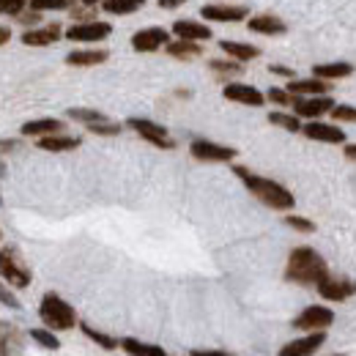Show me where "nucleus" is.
<instances>
[{
    "instance_id": "1",
    "label": "nucleus",
    "mask_w": 356,
    "mask_h": 356,
    "mask_svg": "<svg viewBox=\"0 0 356 356\" xmlns=\"http://www.w3.org/2000/svg\"><path fill=\"white\" fill-rule=\"evenodd\" d=\"M233 173L241 178V184L250 189V195H255V200H261L268 209L291 211L296 206V197H293V192L288 186H282V184H277V181H271L266 176H258V173H252V170H247L241 165H233Z\"/></svg>"
},
{
    "instance_id": "2",
    "label": "nucleus",
    "mask_w": 356,
    "mask_h": 356,
    "mask_svg": "<svg viewBox=\"0 0 356 356\" xmlns=\"http://www.w3.org/2000/svg\"><path fill=\"white\" fill-rule=\"evenodd\" d=\"M329 274L326 261L321 258V252H315L312 247H296L288 255V266H285V280L296 282V285H318L323 277Z\"/></svg>"
},
{
    "instance_id": "3",
    "label": "nucleus",
    "mask_w": 356,
    "mask_h": 356,
    "mask_svg": "<svg viewBox=\"0 0 356 356\" xmlns=\"http://www.w3.org/2000/svg\"><path fill=\"white\" fill-rule=\"evenodd\" d=\"M39 318L44 321V326L55 329V332H66L74 329L77 323V312L69 302H63L58 293H44L42 305H39Z\"/></svg>"
},
{
    "instance_id": "4",
    "label": "nucleus",
    "mask_w": 356,
    "mask_h": 356,
    "mask_svg": "<svg viewBox=\"0 0 356 356\" xmlns=\"http://www.w3.org/2000/svg\"><path fill=\"white\" fill-rule=\"evenodd\" d=\"M0 277L14 288H28L31 280H33V274H31V268L25 266L19 250H14V247L0 250Z\"/></svg>"
},
{
    "instance_id": "5",
    "label": "nucleus",
    "mask_w": 356,
    "mask_h": 356,
    "mask_svg": "<svg viewBox=\"0 0 356 356\" xmlns=\"http://www.w3.org/2000/svg\"><path fill=\"white\" fill-rule=\"evenodd\" d=\"M113 33V25L104 19H88V22H72L66 28V39L69 42H80V44H96L104 42Z\"/></svg>"
},
{
    "instance_id": "6",
    "label": "nucleus",
    "mask_w": 356,
    "mask_h": 356,
    "mask_svg": "<svg viewBox=\"0 0 356 356\" xmlns=\"http://www.w3.org/2000/svg\"><path fill=\"white\" fill-rule=\"evenodd\" d=\"M127 127L134 129V132L140 134L145 143L156 145V148H165V151H173V148H176V140L170 137V132H168L162 124L151 121V118H129V121H127Z\"/></svg>"
},
{
    "instance_id": "7",
    "label": "nucleus",
    "mask_w": 356,
    "mask_h": 356,
    "mask_svg": "<svg viewBox=\"0 0 356 356\" xmlns=\"http://www.w3.org/2000/svg\"><path fill=\"white\" fill-rule=\"evenodd\" d=\"M334 104H337V102H334L329 93H323V96H296L291 110H293L299 118H305V121H315V118H323L326 113H332Z\"/></svg>"
},
{
    "instance_id": "8",
    "label": "nucleus",
    "mask_w": 356,
    "mask_h": 356,
    "mask_svg": "<svg viewBox=\"0 0 356 356\" xmlns=\"http://www.w3.org/2000/svg\"><path fill=\"white\" fill-rule=\"evenodd\" d=\"M200 17L206 22H247L250 19V8L247 6H230V3H206L200 8Z\"/></svg>"
},
{
    "instance_id": "9",
    "label": "nucleus",
    "mask_w": 356,
    "mask_h": 356,
    "mask_svg": "<svg viewBox=\"0 0 356 356\" xmlns=\"http://www.w3.org/2000/svg\"><path fill=\"white\" fill-rule=\"evenodd\" d=\"M302 134L312 143H326V145H346V129H340L337 124H326L321 118L307 121L302 127Z\"/></svg>"
},
{
    "instance_id": "10",
    "label": "nucleus",
    "mask_w": 356,
    "mask_h": 356,
    "mask_svg": "<svg viewBox=\"0 0 356 356\" xmlns=\"http://www.w3.org/2000/svg\"><path fill=\"white\" fill-rule=\"evenodd\" d=\"M189 154H192L197 162H233V159H236V148L211 143V140H192Z\"/></svg>"
},
{
    "instance_id": "11",
    "label": "nucleus",
    "mask_w": 356,
    "mask_h": 356,
    "mask_svg": "<svg viewBox=\"0 0 356 356\" xmlns=\"http://www.w3.org/2000/svg\"><path fill=\"white\" fill-rule=\"evenodd\" d=\"M332 323H334V312L323 305H312L307 310H302L293 321V326L302 332H326V326Z\"/></svg>"
},
{
    "instance_id": "12",
    "label": "nucleus",
    "mask_w": 356,
    "mask_h": 356,
    "mask_svg": "<svg viewBox=\"0 0 356 356\" xmlns=\"http://www.w3.org/2000/svg\"><path fill=\"white\" fill-rule=\"evenodd\" d=\"M315 288H318V293H321L326 302H346V299L356 296V282L354 280H346V277H332V274H326Z\"/></svg>"
},
{
    "instance_id": "13",
    "label": "nucleus",
    "mask_w": 356,
    "mask_h": 356,
    "mask_svg": "<svg viewBox=\"0 0 356 356\" xmlns=\"http://www.w3.org/2000/svg\"><path fill=\"white\" fill-rule=\"evenodd\" d=\"M170 31L168 28H159V25H151V28H143V31H137L132 36V49L134 52H156V49H162V47H168L170 42Z\"/></svg>"
},
{
    "instance_id": "14",
    "label": "nucleus",
    "mask_w": 356,
    "mask_h": 356,
    "mask_svg": "<svg viewBox=\"0 0 356 356\" xmlns=\"http://www.w3.org/2000/svg\"><path fill=\"white\" fill-rule=\"evenodd\" d=\"M222 96L227 102H236L244 107H264L266 104V93L258 90L255 86H247V83H227L222 88Z\"/></svg>"
},
{
    "instance_id": "15",
    "label": "nucleus",
    "mask_w": 356,
    "mask_h": 356,
    "mask_svg": "<svg viewBox=\"0 0 356 356\" xmlns=\"http://www.w3.org/2000/svg\"><path fill=\"white\" fill-rule=\"evenodd\" d=\"M22 44L25 47H49L60 39H66V31L60 22H49V25H42V28H28L22 36Z\"/></svg>"
},
{
    "instance_id": "16",
    "label": "nucleus",
    "mask_w": 356,
    "mask_h": 356,
    "mask_svg": "<svg viewBox=\"0 0 356 356\" xmlns=\"http://www.w3.org/2000/svg\"><path fill=\"white\" fill-rule=\"evenodd\" d=\"M247 28L252 33H261V36H285L288 33V22L282 17H277V14H268V11L250 17L247 19Z\"/></svg>"
},
{
    "instance_id": "17",
    "label": "nucleus",
    "mask_w": 356,
    "mask_h": 356,
    "mask_svg": "<svg viewBox=\"0 0 356 356\" xmlns=\"http://www.w3.org/2000/svg\"><path fill=\"white\" fill-rule=\"evenodd\" d=\"M170 33L176 39H186V42H211V36H214V31L197 19H176Z\"/></svg>"
},
{
    "instance_id": "18",
    "label": "nucleus",
    "mask_w": 356,
    "mask_h": 356,
    "mask_svg": "<svg viewBox=\"0 0 356 356\" xmlns=\"http://www.w3.org/2000/svg\"><path fill=\"white\" fill-rule=\"evenodd\" d=\"M326 340V332H310L307 337H299L280 348V356H312Z\"/></svg>"
},
{
    "instance_id": "19",
    "label": "nucleus",
    "mask_w": 356,
    "mask_h": 356,
    "mask_svg": "<svg viewBox=\"0 0 356 356\" xmlns=\"http://www.w3.org/2000/svg\"><path fill=\"white\" fill-rule=\"evenodd\" d=\"M354 72H356L354 63H348V60H329V63H315V66H312V77H321V80H326V83L346 80V77H351Z\"/></svg>"
},
{
    "instance_id": "20",
    "label": "nucleus",
    "mask_w": 356,
    "mask_h": 356,
    "mask_svg": "<svg viewBox=\"0 0 356 356\" xmlns=\"http://www.w3.org/2000/svg\"><path fill=\"white\" fill-rule=\"evenodd\" d=\"M285 88L293 96H323V93H332V83H326L321 77H293V80H288Z\"/></svg>"
},
{
    "instance_id": "21",
    "label": "nucleus",
    "mask_w": 356,
    "mask_h": 356,
    "mask_svg": "<svg viewBox=\"0 0 356 356\" xmlns=\"http://www.w3.org/2000/svg\"><path fill=\"white\" fill-rule=\"evenodd\" d=\"M220 49L222 55L238 60V63H250V60H258L261 58V47L247 44V42H233V39H222L220 42Z\"/></svg>"
},
{
    "instance_id": "22",
    "label": "nucleus",
    "mask_w": 356,
    "mask_h": 356,
    "mask_svg": "<svg viewBox=\"0 0 356 356\" xmlns=\"http://www.w3.org/2000/svg\"><path fill=\"white\" fill-rule=\"evenodd\" d=\"M22 354V332L14 323L0 321V356H19Z\"/></svg>"
},
{
    "instance_id": "23",
    "label": "nucleus",
    "mask_w": 356,
    "mask_h": 356,
    "mask_svg": "<svg viewBox=\"0 0 356 356\" xmlns=\"http://www.w3.org/2000/svg\"><path fill=\"white\" fill-rule=\"evenodd\" d=\"M80 137H72V134H47V137H39L36 140V145L42 148V151H52V154H63V151H74V148H80Z\"/></svg>"
},
{
    "instance_id": "24",
    "label": "nucleus",
    "mask_w": 356,
    "mask_h": 356,
    "mask_svg": "<svg viewBox=\"0 0 356 356\" xmlns=\"http://www.w3.org/2000/svg\"><path fill=\"white\" fill-rule=\"evenodd\" d=\"M110 52L107 49H74L66 55V63L69 66H80V69H88V66H99V63H107Z\"/></svg>"
},
{
    "instance_id": "25",
    "label": "nucleus",
    "mask_w": 356,
    "mask_h": 356,
    "mask_svg": "<svg viewBox=\"0 0 356 356\" xmlns=\"http://www.w3.org/2000/svg\"><path fill=\"white\" fill-rule=\"evenodd\" d=\"M165 52H168L170 58H176V60H195V58H200V55H203V47H200V42L170 39L168 47H165Z\"/></svg>"
},
{
    "instance_id": "26",
    "label": "nucleus",
    "mask_w": 356,
    "mask_h": 356,
    "mask_svg": "<svg viewBox=\"0 0 356 356\" xmlns=\"http://www.w3.org/2000/svg\"><path fill=\"white\" fill-rule=\"evenodd\" d=\"M19 132L25 134V137H47V134H58L63 132V121H58V118H36V121H28V124H22V129Z\"/></svg>"
},
{
    "instance_id": "27",
    "label": "nucleus",
    "mask_w": 356,
    "mask_h": 356,
    "mask_svg": "<svg viewBox=\"0 0 356 356\" xmlns=\"http://www.w3.org/2000/svg\"><path fill=\"white\" fill-rule=\"evenodd\" d=\"M143 6H145V0H104L102 11H107L113 17H129V14H137Z\"/></svg>"
},
{
    "instance_id": "28",
    "label": "nucleus",
    "mask_w": 356,
    "mask_h": 356,
    "mask_svg": "<svg viewBox=\"0 0 356 356\" xmlns=\"http://www.w3.org/2000/svg\"><path fill=\"white\" fill-rule=\"evenodd\" d=\"M121 348L129 356H168L165 348L151 346V343H140V340H134V337H124V340H121Z\"/></svg>"
},
{
    "instance_id": "29",
    "label": "nucleus",
    "mask_w": 356,
    "mask_h": 356,
    "mask_svg": "<svg viewBox=\"0 0 356 356\" xmlns=\"http://www.w3.org/2000/svg\"><path fill=\"white\" fill-rule=\"evenodd\" d=\"M268 124L271 127H280V129H285V132H302V118L296 115V113H282V110H274V113H268Z\"/></svg>"
},
{
    "instance_id": "30",
    "label": "nucleus",
    "mask_w": 356,
    "mask_h": 356,
    "mask_svg": "<svg viewBox=\"0 0 356 356\" xmlns=\"http://www.w3.org/2000/svg\"><path fill=\"white\" fill-rule=\"evenodd\" d=\"M209 69L217 74V77H236V74H241L244 72V63H238V60H233V58H214V60H209Z\"/></svg>"
},
{
    "instance_id": "31",
    "label": "nucleus",
    "mask_w": 356,
    "mask_h": 356,
    "mask_svg": "<svg viewBox=\"0 0 356 356\" xmlns=\"http://www.w3.org/2000/svg\"><path fill=\"white\" fill-rule=\"evenodd\" d=\"M66 115H69L72 121H77V124H86V127H93V124H104V121H110L104 113L90 110V107H72Z\"/></svg>"
},
{
    "instance_id": "32",
    "label": "nucleus",
    "mask_w": 356,
    "mask_h": 356,
    "mask_svg": "<svg viewBox=\"0 0 356 356\" xmlns=\"http://www.w3.org/2000/svg\"><path fill=\"white\" fill-rule=\"evenodd\" d=\"M80 329H83V334H86V337H90V340H93L96 346H102L104 351H115V348H118V340H113V337H110V334H104V332H96V329L88 326V323H83Z\"/></svg>"
},
{
    "instance_id": "33",
    "label": "nucleus",
    "mask_w": 356,
    "mask_h": 356,
    "mask_svg": "<svg viewBox=\"0 0 356 356\" xmlns=\"http://www.w3.org/2000/svg\"><path fill=\"white\" fill-rule=\"evenodd\" d=\"M293 99H296V96L288 88H277V86H274V88L266 90V102L277 104V107H293Z\"/></svg>"
},
{
    "instance_id": "34",
    "label": "nucleus",
    "mask_w": 356,
    "mask_h": 356,
    "mask_svg": "<svg viewBox=\"0 0 356 356\" xmlns=\"http://www.w3.org/2000/svg\"><path fill=\"white\" fill-rule=\"evenodd\" d=\"M329 115H332V121H343V124H356V107H351V104H334Z\"/></svg>"
},
{
    "instance_id": "35",
    "label": "nucleus",
    "mask_w": 356,
    "mask_h": 356,
    "mask_svg": "<svg viewBox=\"0 0 356 356\" xmlns=\"http://www.w3.org/2000/svg\"><path fill=\"white\" fill-rule=\"evenodd\" d=\"M31 337L42 346V348H49V351H55V348H60V343H58V337L49 332V329H33L31 332Z\"/></svg>"
},
{
    "instance_id": "36",
    "label": "nucleus",
    "mask_w": 356,
    "mask_h": 356,
    "mask_svg": "<svg viewBox=\"0 0 356 356\" xmlns=\"http://www.w3.org/2000/svg\"><path fill=\"white\" fill-rule=\"evenodd\" d=\"M285 225H288L291 230H296V233H315V222L307 220V217H299V214H288V217H285Z\"/></svg>"
},
{
    "instance_id": "37",
    "label": "nucleus",
    "mask_w": 356,
    "mask_h": 356,
    "mask_svg": "<svg viewBox=\"0 0 356 356\" xmlns=\"http://www.w3.org/2000/svg\"><path fill=\"white\" fill-rule=\"evenodd\" d=\"M69 6H72V0H31V8H36V11H60Z\"/></svg>"
},
{
    "instance_id": "38",
    "label": "nucleus",
    "mask_w": 356,
    "mask_h": 356,
    "mask_svg": "<svg viewBox=\"0 0 356 356\" xmlns=\"http://www.w3.org/2000/svg\"><path fill=\"white\" fill-rule=\"evenodd\" d=\"M90 134H102V137H115L121 134V124L115 121H104V124H93V127H86Z\"/></svg>"
},
{
    "instance_id": "39",
    "label": "nucleus",
    "mask_w": 356,
    "mask_h": 356,
    "mask_svg": "<svg viewBox=\"0 0 356 356\" xmlns=\"http://www.w3.org/2000/svg\"><path fill=\"white\" fill-rule=\"evenodd\" d=\"M25 3H28V0H0V14L19 17V14L25 11Z\"/></svg>"
},
{
    "instance_id": "40",
    "label": "nucleus",
    "mask_w": 356,
    "mask_h": 356,
    "mask_svg": "<svg viewBox=\"0 0 356 356\" xmlns=\"http://www.w3.org/2000/svg\"><path fill=\"white\" fill-rule=\"evenodd\" d=\"M0 305H6V307H11V310H19V307H22V305H19V299H17V296H14L3 282H0Z\"/></svg>"
},
{
    "instance_id": "41",
    "label": "nucleus",
    "mask_w": 356,
    "mask_h": 356,
    "mask_svg": "<svg viewBox=\"0 0 356 356\" xmlns=\"http://www.w3.org/2000/svg\"><path fill=\"white\" fill-rule=\"evenodd\" d=\"M268 72L277 74V77H285V80H293V77H296V72H293L291 66H282V63H271Z\"/></svg>"
},
{
    "instance_id": "42",
    "label": "nucleus",
    "mask_w": 356,
    "mask_h": 356,
    "mask_svg": "<svg viewBox=\"0 0 356 356\" xmlns=\"http://www.w3.org/2000/svg\"><path fill=\"white\" fill-rule=\"evenodd\" d=\"M88 8L90 6H77V8H72L69 14H72V19H74V22H88V19H96Z\"/></svg>"
},
{
    "instance_id": "43",
    "label": "nucleus",
    "mask_w": 356,
    "mask_h": 356,
    "mask_svg": "<svg viewBox=\"0 0 356 356\" xmlns=\"http://www.w3.org/2000/svg\"><path fill=\"white\" fill-rule=\"evenodd\" d=\"M17 19H19V22H22V25H36V22H39V19H42V11H36V8H31V11H28V14H19V17H17Z\"/></svg>"
},
{
    "instance_id": "44",
    "label": "nucleus",
    "mask_w": 356,
    "mask_h": 356,
    "mask_svg": "<svg viewBox=\"0 0 356 356\" xmlns=\"http://www.w3.org/2000/svg\"><path fill=\"white\" fill-rule=\"evenodd\" d=\"M192 356H233V354H227V351H217V348H195Z\"/></svg>"
},
{
    "instance_id": "45",
    "label": "nucleus",
    "mask_w": 356,
    "mask_h": 356,
    "mask_svg": "<svg viewBox=\"0 0 356 356\" xmlns=\"http://www.w3.org/2000/svg\"><path fill=\"white\" fill-rule=\"evenodd\" d=\"M17 148H19L17 140H0V156H3V154H11V151H17Z\"/></svg>"
},
{
    "instance_id": "46",
    "label": "nucleus",
    "mask_w": 356,
    "mask_h": 356,
    "mask_svg": "<svg viewBox=\"0 0 356 356\" xmlns=\"http://www.w3.org/2000/svg\"><path fill=\"white\" fill-rule=\"evenodd\" d=\"M159 3V8H165V11H173L178 6H184V3H189V0H156Z\"/></svg>"
},
{
    "instance_id": "47",
    "label": "nucleus",
    "mask_w": 356,
    "mask_h": 356,
    "mask_svg": "<svg viewBox=\"0 0 356 356\" xmlns=\"http://www.w3.org/2000/svg\"><path fill=\"white\" fill-rule=\"evenodd\" d=\"M343 154H346V159L356 162V143H346V145H343Z\"/></svg>"
},
{
    "instance_id": "48",
    "label": "nucleus",
    "mask_w": 356,
    "mask_h": 356,
    "mask_svg": "<svg viewBox=\"0 0 356 356\" xmlns=\"http://www.w3.org/2000/svg\"><path fill=\"white\" fill-rule=\"evenodd\" d=\"M8 42H11V33H8V28H3V25H0V47L8 44Z\"/></svg>"
},
{
    "instance_id": "49",
    "label": "nucleus",
    "mask_w": 356,
    "mask_h": 356,
    "mask_svg": "<svg viewBox=\"0 0 356 356\" xmlns=\"http://www.w3.org/2000/svg\"><path fill=\"white\" fill-rule=\"evenodd\" d=\"M83 6H96V3H104V0H80Z\"/></svg>"
},
{
    "instance_id": "50",
    "label": "nucleus",
    "mask_w": 356,
    "mask_h": 356,
    "mask_svg": "<svg viewBox=\"0 0 356 356\" xmlns=\"http://www.w3.org/2000/svg\"><path fill=\"white\" fill-rule=\"evenodd\" d=\"M3 173H6V168H3V165H0V178H3Z\"/></svg>"
},
{
    "instance_id": "51",
    "label": "nucleus",
    "mask_w": 356,
    "mask_h": 356,
    "mask_svg": "<svg viewBox=\"0 0 356 356\" xmlns=\"http://www.w3.org/2000/svg\"><path fill=\"white\" fill-rule=\"evenodd\" d=\"M0 238H3V230H0Z\"/></svg>"
},
{
    "instance_id": "52",
    "label": "nucleus",
    "mask_w": 356,
    "mask_h": 356,
    "mask_svg": "<svg viewBox=\"0 0 356 356\" xmlns=\"http://www.w3.org/2000/svg\"><path fill=\"white\" fill-rule=\"evenodd\" d=\"M0 203H3V200H0Z\"/></svg>"
}]
</instances>
